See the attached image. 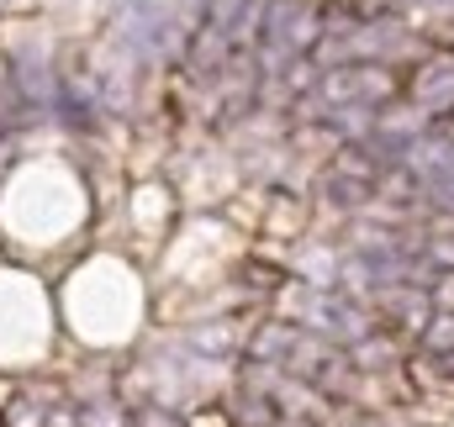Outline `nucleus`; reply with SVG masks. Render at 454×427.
Returning <instances> with one entry per match:
<instances>
[{"label":"nucleus","instance_id":"obj_1","mask_svg":"<svg viewBox=\"0 0 454 427\" xmlns=\"http://www.w3.org/2000/svg\"><path fill=\"white\" fill-rule=\"evenodd\" d=\"M312 37V5L307 0H270L259 11V48L270 58H291Z\"/></svg>","mask_w":454,"mask_h":427},{"label":"nucleus","instance_id":"obj_2","mask_svg":"<svg viewBox=\"0 0 454 427\" xmlns=\"http://www.w3.org/2000/svg\"><path fill=\"white\" fill-rule=\"evenodd\" d=\"M386 96H391V74H380V69H333L323 80V101H333V106H375Z\"/></svg>","mask_w":454,"mask_h":427},{"label":"nucleus","instance_id":"obj_3","mask_svg":"<svg viewBox=\"0 0 454 427\" xmlns=\"http://www.w3.org/2000/svg\"><path fill=\"white\" fill-rule=\"evenodd\" d=\"M16 85H21V96H27V106L43 111L48 101H53V74H48V64H43V53H27L21 58V74H16Z\"/></svg>","mask_w":454,"mask_h":427},{"label":"nucleus","instance_id":"obj_4","mask_svg":"<svg viewBox=\"0 0 454 427\" xmlns=\"http://www.w3.org/2000/svg\"><path fill=\"white\" fill-rule=\"evenodd\" d=\"M328 196H333L339 206H364V201L375 196V169H359V164H354V175L339 169V175L328 180Z\"/></svg>","mask_w":454,"mask_h":427},{"label":"nucleus","instance_id":"obj_5","mask_svg":"<svg viewBox=\"0 0 454 427\" xmlns=\"http://www.w3.org/2000/svg\"><path fill=\"white\" fill-rule=\"evenodd\" d=\"M296 327H286V322H270V327H259V338H254V359H291L296 353Z\"/></svg>","mask_w":454,"mask_h":427},{"label":"nucleus","instance_id":"obj_6","mask_svg":"<svg viewBox=\"0 0 454 427\" xmlns=\"http://www.w3.org/2000/svg\"><path fill=\"white\" fill-rule=\"evenodd\" d=\"M191 348H201V353H232V332L217 327V322L212 327H196L191 332Z\"/></svg>","mask_w":454,"mask_h":427},{"label":"nucleus","instance_id":"obj_7","mask_svg":"<svg viewBox=\"0 0 454 427\" xmlns=\"http://www.w3.org/2000/svg\"><path fill=\"white\" fill-rule=\"evenodd\" d=\"M428 348L454 353V312H444V317H428Z\"/></svg>","mask_w":454,"mask_h":427},{"label":"nucleus","instance_id":"obj_8","mask_svg":"<svg viewBox=\"0 0 454 427\" xmlns=\"http://www.w3.org/2000/svg\"><path fill=\"white\" fill-rule=\"evenodd\" d=\"M80 427H127V417H121L116 407H90V412H85V423H80Z\"/></svg>","mask_w":454,"mask_h":427},{"label":"nucleus","instance_id":"obj_9","mask_svg":"<svg viewBox=\"0 0 454 427\" xmlns=\"http://www.w3.org/2000/svg\"><path fill=\"white\" fill-rule=\"evenodd\" d=\"M143 427H180V423H169V417H143Z\"/></svg>","mask_w":454,"mask_h":427},{"label":"nucleus","instance_id":"obj_10","mask_svg":"<svg viewBox=\"0 0 454 427\" xmlns=\"http://www.w3.org/2000/svg\"><path fill=\"white\" fill-rule=\"evenodd\" d=\"M439 5H454V0H439Z\"/></svg>","mask_w":454,"mask_h":427}]
</instances>
